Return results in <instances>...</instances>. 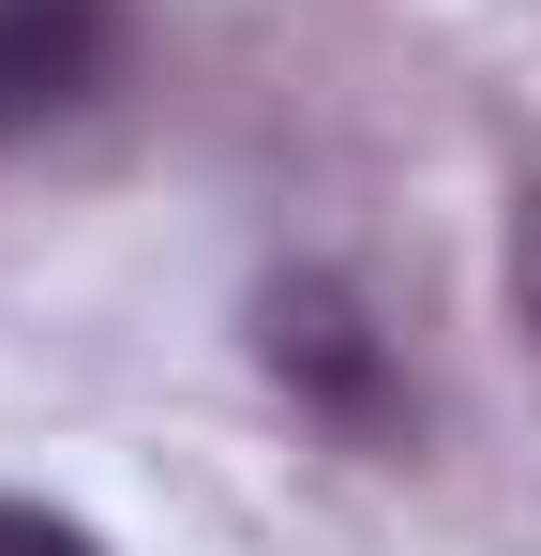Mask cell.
I'll list each match as a JSON object with an SVG mask.
<instances>
[{
	"instance_id": "obj_1",
	"label": "cell",
	"mask_w": 541,
	"mask_h": 556,
	"mask_svg": "<svg viewBox=\"0 0 541 556\" xmlns=\"http://www.w3.org/2000/svg\"><path fill=\"white\" fill-rule=\"evenodd\" d=\"M241 331H256V376L286 406H316L347 452H406V362H391V331L347 271H270L241 301Z\"/></svg>"
},
{
	"instance_id": "obj_2",
	"label": "cell",
	"mask_w": 541,
	"mask_h": 556,
	"mask_svg": "<svg viewBox=\"0 0 541 556\" xmlns=\"http://www.w3.org/2000/svg\"><path fill=\"white\" fill-rule=\"evenodd\" d=\"M121 91V0H0V151Z\"/></svg>"
},
{
	"instance_id": "obj_3",
	"label": "cell",
	"mask_w": 541,
	"mask_h": 556,
	"mask_svg": "<svg viewBox=\"0 0 541 556\" xmlns=\"http://www.w3.org/2000/svg\"><path fill=\"white\" fill-rule=\"evenodd\" d=\"M496 286H512V331H527V362H541V181L512 195V256H496Z\"/></svg>"
},
{
	"instance_id": "obj_4",
	"label": "cell",
	"mask_w": 541,
	"mask_h": 556,
	"mask_svg": "<svg viewBox=\"0 0 541 556\" xmlns=\"http://www.w3.org/2000/svg\"><path fill=\"white\" fill-rule=\"evenodd\" d=\"M0 556H105L76 511H30V496H0Z\"/></svg>"
}]
</instances>
